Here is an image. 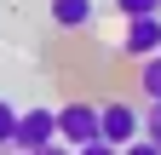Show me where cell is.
<instances>
[{
  "mask_svg": "<svg viewBox=\"0 0 161 155\" xmlns=\"http://www.w3.org/2000/svg\"><path fill=\"white\" fill-rule=\"evenodd\" d=\"M121 155H161V149H155L150 138H138V144H127V149H121Z\"/></svg>",
  "mask_w": 161,
  "mask_h": 155,
  "instance_id": "obj_11",
  "label": "cell"
},
{
  "mask_svg": "<svg viewBox=\"0 0 161 155\" xmlns=\"http://www.w3.org/2000/svg\"><path fill=\"white\" fill-rule=\"evenodd\" d=\"M17 155H29V149H46V144H58V115L52 109H23L17 115Z\"/></svg>",
  "mask_w": 161,
  "mask_h": 155,
  "instance_id": "obj_3",
  "label": "cell"
},
{
  "mask_svg": "<svg viewBox=\"0 0 161 155\" xmlns=\"http://www.w3.org/2000/svg\"><path fill=\"white\" fill-rule=\"evenodd\" d=\"M92 17H98L92 0H52V23H58V29H86Z\"/></svg>",
  "mask_w": 161,
  "mask_h": 155,
  "instance_id": "obj_5",
  "label": "cell"
},
{
  "mask_svg": "<svg viewBox=\"0 0 161 155\" xmlns=\"http://www.w3.org/2000/svg\"><path fill=\"white\" fill-rule=\"evenodd\" d=\"M29 155H75L69 144H46V149H29Z\"/></svg>",
  "mask_w": 161,
  "mask_h": 155,
  "instance_id": "obj_12",
  "label": "cell"
},
{
  "mask_svg": "<svg viewBox=\"0 0 161 155\" xmlns=\"http://www.w3.org/2000/svg\"><path fill=\"white\" fill-rule=\"evenodd\" d=\"M144 138L161 149V104H144Z\"/></svg>",
  "mask_w": 161,
  "mask_h": 155,
  "instance_id": "obj_9",
  "label": "cell"
},
{
  "mask_svg": "<svg viewBox=\"0 0 161 155\" xmlns=\"http://www.w3.org/2000/svg\"><path fill=\"white\" fill-rule=\"evenodd\" d=\"M138 86H144V104H161V52L138 63Z\"/></svg>",
  "mask_w": 161,
  "mask_h": 155,
  "instance_id": "obj_6",
  "label": "cell"
},
{
  "mask_svg": "<svg viewBox=\"0 0 161 155\" xmlns=\"http://www.w3.org/2000/svg\"><path fill=\"white\" fill-rule=\"evenodd\" d=\"M115 12L121 17H150V12H161V0H115Z\"/></svg>",
  "mask_w": 161,
  "mask_h": 155,
  "instance_id": "obj_8",
  "label": "cell"
},
{
  "mask_svg": "<svg viewBox=\"0 0 161 155\" xmlns=\"http://www.w3.org/2000/svg\"><path fill=\"white\" fill-rule=\"evenodd\" d=\"M75 155H121V149H115V144H104V138H98V144H80Z\"/></svg>",
  "mask_w": 161,
  "mask_h": 155,
  "instance_id": "obj_10",
  "label": "cell"
},
{
  "mask_svg": "<svg viewBox=\"0 0 161 155\" xmlns=\"http://www.w3.org/2000/svg\"><path fill=\"white\" fill-rule=\"evenodd\" d=\"M58 144H69V149L98 144V109L92 104H64L58 109Z\"/></svg>",
  "mask_w": 161,
  "mask_h": 155,
  "instance_id": "obj_2",
  "label": "cell"
},
{
  "mask_svg": "<svg viewBox=\"0 0 161 155\" xmlns=\"http://www.w3.org/2000/svg\"><path fill=\"white\" fill-rule=\"evenodd\" d=\"M121 52L132 57V63H144V57L161 52V12L150 17H127V35H121Z\"/></svg>",
  "mask_w": 161,
  "mask_h": 155,
  "instance_id": "obj_4",
  "label": "cell"
},
{
  "mask_svg": "<svg viewBox=\"0 0 161 155\" xmlns=\"http://www.w3.org/2000/svg\"><path fill=\"white\" fill-rule=\"evenodd\" d=\"M17 115H23V109H12L6 98H0V144H12V138H17Z\"/></svg>",
  "mask_w": 161,
  "mask_h": 155,
  "instance_id": "obj_7",
  "label": "cell"
},
{
  "mask_svg": "<svg viewBox=\"0 0 161 155\" xmlns=\"http://www.w3.org/2000/svg\"><path fill=\"white\" fill-rule=\"evenodd\" d=\"M98 138H104V144H115V149L138 144V138H144V115H138L127 98H109L104 109H98Z\"/></svg>",
  "mask_w": 161,
  "mask_h": 155,
  "instance_id": "obj_1",
  "label": "cell"
}]
</instances>
